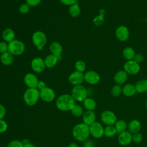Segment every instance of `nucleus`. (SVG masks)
I'll return each mask as SVG.
<instances>
[{"mask_svg":"<svg viewBox=\"0 0 147 147\" xmlns=\"http://www.w3.org/2000/svg\"><path fill=\"white\" fill-rule=\"evenodd\" d=\"M75 100L71 94H64L60 95L56 100V106L60 111H71L75 106Z\"/></svg>","mask_w":147,"mask_h":147,"instance_id":"nucleus-1","label":"nucleus"},{"mask_svg":"<svg viewBox=\"0 0 147 147\" xmlns=\"http://www.w3.org/2000/svg\"><path fill=\"white\" fill-rule=\"evenodd\" d=\"M74 138L78 141L83 142L87 140L90 133V126L83 123H79L75 125L72 130Z\"/></svg>","mask_w":147,"mask_h":147,"instance_id":"nucleus-2","label":"nucleus"},{"mask_svg":"<svg viewBox=\"0 0 147 147\" xmlns=\"http://www.w3.org/2000/svg\"><path fill=\"white\" fill-rule=\"evenodd\" d=\"M23 99L28 106L35 105L40 99V90L37 88H28L24 93Z\"/></svg>","mask_w":147,"mask_h":147,"instance_id":"nucleus-3","label":"nucleus"},{"mask_svg":"<svg viewBox=\"0 0 147 147\" xmlns=\"http://www.w3.org/2000/svg\"><path fill=\"white\" fill-rule=\"evenodd\" d=\"M32 40L37 49L38 51H41L47 43V36L42 31L36 30L32 34Z\"/></svg>","mask_w":147,"mask_h":147,"instance_id":"nucleus-4","label":"nucleus"},{"mask_svg":"<svg viewBox=\"0 0 147 147\" xmlns=\"http://www.w3.org/2000/svg\"><path fill=\"white\" fill-rule=\"evenodd\" d=\"M87 94L86 88L82 84L74 86L71 94L75 100L79 102H83L87 98Z\"/></svg>","mask_w":147,"mask_h":147,"instance_id":"nucleus-5","label":"nucleus"},{"mask_svg":"<svg viewBox=\"0 0 147 147\" xmlns=\"http://www.w3.org/2000/svg\"><path fill=\"white\" fill-rule=\"evenodd\" d=\"M8 51L13 56H20L25 51V45L24 43L17 39H14L8 43Z\"/></svg>","mask_w":147,"mask_h":147,"instance_id":"nucleus-6","label":"nucleus"},{"mask_svg":"<svg viewBox=\"0 0 147 147\" xmlns=\"http://www.w3.org/2000/svg\"><path fill=\"white\" fill-rule=\"evenodd\" d=\"M123 70L128 75H134L140 72V65L133 60H127L123 65Z\"/></svg>","mask_w":147,"mask_h":147,"instance_id":"nucleus-7","label":"nucleus"},{"mask_svg":"<svg viewBox=\"0 0 147 147\" xmlns=\"http://www.w3.org/2000/svg\"><path fill=\"white\" fill-rule=\"evenodd\" d=\"M100 119L102 122L107 126L114 125L117 121V116L110 110L103 111L101 113Z\"/></svg>","mask_w":147,"mask_h":147,"instance_id":"nucleus-8","label":"nucleus"},{"mask_svg":"<svg viewBox=\"0 0 147 147\" xmlns=\"http://www.w3.org/2000/svg\"><path fill=\"white\" fill-rule=\"evenodd\" d=\"M40 97L42 101L49 103L54 100L56 98V94L52 88L46 87L40 91Z\"/></svg>","mask_w":147,"mask_h":147,"instance_id":"nucleus-9","label":"nucleus"},{"mask_svg":"<svg viewBox=\"0 0 147 147\" xmlns=\"http://www.w3.org/2000/svg\"><path fill=\"white\" fill-rule=\"evenodd\" d=\"M30 65L32 70L38 74L42 72L46 68L44 59L40 57H36L33 59Z\"/></svg>","mask_w":147,"mask_h":147,"instance_id":"nucleus-10","label":"nucleus"},{"mask_svg":"<svg viewBox=\"0 0 147 147\" xmlns=\"http://www.w3.org/2000/svg\"><path fill=\"white\" fill-rule=\"evenodd\" d=\"M90 134L95 138H100L104 135V128L99 122H95L90 126Z\"/></svg>","mask_w":147,"mask_h":147,"instance_id":"nucleus-11","label":"nucleus"},{"mask_svg":"<svg viewBox=\"0 0 147 147\" xmlns=\"http://www.w3.org/2000/svg\"><path fill=\"white\" fill-rule=\"evenodd\" d=\"M84 79L87 83L90 85H95L99 83L100 80V76L96 71L90 70L84 74Z\"/></svg>","mask_w":147,"mask_h":147,"instance_id":"nucleus-12","label":"nucleus"},{"mask_svg":"<svg viewBox=\"0 0 147 147\" xmlns=\"http://www.w3.org/2000/svg\"><path fill=\"white\" fill-rule=\"evenodd\" d=\"M115 34L117 38L120 41H127L130 36V33L128 28L125 25H120L115 30Z\"/></svg>","mask_w":147,"mask_h":147,"instance_id":"nucleus-13","label":"nucleus"},{"mask_svg":"<svg viewBox=\"0 0 147 147\" xmlns=\"http://www.w3.org/2000/svg\"><path fill=\"white\" fill-rule=\"evenodd\" d=\"M68 81L69 83L74 86L80 85L84 81V74L77 71H74L69 75Z\"/></svg>","mask_w":147,"mask_h":147,"instance_id":"nucleus-14","label":"nucleus"},{"mask_svg":"<svg viewBox=\"0 0 147 147\" xmlns=\"http://www.w3.org/2000/svg\"><path fill=\"white\" fill-rule=\"evenodd\" d=\"M38 79L33 73H27L24 77V82L28 88H37Z\"/></svg>","mask_w":147,"mask_h":147,"instance_id":"nucleus-15","label":"nucleus"},{"mask_svg":"<svg viewBox=\"0 0 147 147\" xmlns=\"http://www.w3.org/2000/svg\"><path fill=\"white\" fill-rule=\"evenodd\" d=\"M118 141L121 145L126 146L132 141V133L129 131L125 130L118 134Z\"/></svg>","mask_w":147,"mask_h":147,"instance_id":"nucleus-16","label":"nucleus"},{"mask_svg":"<svg viewBox=\"0 0 147 147\" xmlns=\"http://www.w3.org/2000/svg\"><path fill=\"white\" fill-rule=\"evenodd\" d=\"M49 50L51 54L55 55L59 60L60 59L63 52V47L61 44L57 41L52 42L49 45Z\"/></svg>","mask_w":147,"mask_h":147,"instance_id":"nucleus-17","label":"nucleus"},{"mask_svg":"<svg viewBox=\"0 0 147 147\" xmlns=\"http://www.w3.org/2000/svg\"><path fill=\"white\" fill-rule=\"evenodd\" d=\"M82 119L84 123L90 126L96 122V115L93 111L87 110L84 112L82 115Z\"/></svg>","mask_w":147,"mask_h":147,"instance_id":"nucleus-18","label":"nucleus"},{"mask_svg":"<svg viewBox=\"0 0 147 147\" xmlns=\"http://www.w3.org/2000/svg\"><path fill=\"white\" fill-rule=\"evenodd\" d=\"M128 78V74L124 70L117 71L114 76V80L116 84L121 85L124 84Z\"/></svg>","mask_w":147,"mask_h":147,"instance_id":"nucleus-19","label":"nucleus"},{"mask_svg":"<svg viewBox=\"0 0 147 147\" xmlns=\"http://www.w3.org/2000/svg\"><path fill=\"white\" fill-rule=\"evenodd\" d=\"M0 61L1 63L4 65H10L14 61V56L9 51H7L1 54Z\"/></svg>","mask_w":147,"mask_h":147,"instance_id":"nucleus-20","label":"nucleus"},{"mask_svg":"<svg viewBox=\"0 0 147 147\" xmlns=\"http://www.w3.org/2000/svg\"><path fill=\"white\" fill-rule=\"evenodd\" d=\"M2 37L3 41L9 43L15 39L16 34L14 31L11 28H6L2 33Z\"/></svg>","mask_w":147,"mask_h":147,"instance_id":"nucleus-21","label":"nucleus"},{"mask_svg":"<svg viewBox=\"0 0 147 147\" xmlns=\"http://www.w3.org/2000/svg\"><path fill=\"white\" fill-rule=\"evenodd\" d=\"M44 60L46 68H52L56 65L59 60L55 55L53 54H50L47 55L45 57Z\"/></svg>","mask_w":147,"mask_h":147,"instance_id":"nucleus-22","label":"nucleus"},{"mask_svg":"<svg viewBox=\"0 0 147 147\" xmlns=\"http://www.w3.org/2000/svg\"><path fill=\"white\" fill-rule=\"evenodd\" d=\"M137 92L135 86L132 84H126L122 87V94L127 97L133 96Z\"/></svg>","mask_w":147,"mask_h":147,"instance_id":"nucleus-23","label":"nucleus"},{"mask_svg":"<svg viewBox=\"0 0 147 147\" xmlns=\"http://www.w3.org/2000/svg\"><path fill=\"white\" fill-rule=\"evenodd\" d=\"M127 128L129 131L133 134L138 133L140 131L141 128V122L137 119H133L129 123Z\"/></svg>","mask_w":147,"mask_h":147,"instance_id":"nucleus-24","label":"nucleus"},{"mask_svg":"<svg viewBox=\"0 0 147 147\" xmlns=\"http://www.w3.org/2000/svg\"><path fill=\"white\" fill-rule=\"evenodd\" d=\"M68 13L69 15L74 18L78 17L81 13V8L78 2L69 6Z\"/></svg>","mask_w":147,"mask_h":147,"instance_id":"nucleus-25","label":"nucleus"},{"mask_svg":"<svg viewBox=\"0 0 147 147\" xmlns=\"http://www.w3.org/2000/svg\"><path fill=\"white\" fill-rule=\"evenodd\" d=\"M127 125L128 124L126 123L125 121L123 119L117 120L114 124V127L116 129L117 134H119L122 131H125L127 128Z\"/></svg>","mask_w":147,"mask_h":147,"instance_id":"nucleus-26","label":"nucleus"},{"mask_svg":"<svg viewBox=\"0 0 147 147\" xmlns=\"http://www.w3.org/2000/svg\"><path fill=\"white\" fill-rule=\"evenodd\" d=\"M135 87L136 91L138 93H144L147 91V79H141L138 81Z\"/></svg>","mask_w":147,"mask_h":147,"instance_id":"nucleus-27","label":"nucleus"},{"mask_svg":"<svg viewBox=\"0 0 147 147\" xmlns=\"http://www.w3.org/2000/svg\"><path fill=\"white\" fill-rule=\"evenodd\" d=\"M135 55H136V52L134 49L130 47H126L125 48H124V49L122 51L123 57L127 60H133V58Z\"/></svg>","mask_w":147,"mask_h":147,"instance_id":"nucleus-28","label":"nucleus"},{"mask_svg":"<svg viewBox=\"0 0 147 147\" xmlns=\"http://www.w3.org/2000/svg\"><path fill=\"white\" fill-rule=\"evenodd\" d=\"M83 106L87 110L93 111L96 107V103L92 98H87L83 101Z\"/></svg>","mask_w":147,"mask_h":147,"instance_id":"nucleus-29","label":"nucleus"},{"mask_svg":"<svg viewBox=\"0 0 147 147\" xmlns=\"http://www.w3.org/2000/svg\"><path fill=\"white\" fill-rule=\"evenodd\" d=\"M71 113L73 116L75 117H79L83 115L84 111L83 107L80 105L75 104L71 110Z\"/></svg>","mask_w":147,"mask_h":147,"instance_id":"nucleus-30","label":"nucleus"},{"mask_svg":"<svg viewBox=\"0 0 147 147\" xmlns=\"http://www.w3.org/2000/svg\"><path fill=\"white\" fill-rule=\"evenodd\" d=\"M117 134L116 129L114 125H109L104 128V135L107 137H112Z\"/></svg>","mask_w":147,"mask_h":147,"instance_id":"nucleus-31","label":"nucleus"},{"mask_svg":"<svg viewBox=\"0 0 147 147\" xmlns=\"http://www.w3.org/2000/svg\"><path fill=\"white\" fill-rule=\"evenodd\" d=\"M111 93L112 95L114 97H118L121 95L122 93V88L121 87V85L119 84H115L113 86L111 90Z\"/></svg>","mask_w":147,"mask_h":147,"instance_id":"nucleus-32","label":"nucleus"},{"mask_svg":"<svg viewBox=\"0 0 147 147\" xmlns=\"http://www.w3.org/2000/svg\"><path fill=\"white\" fill-rule=\"evenodd\" d=\"M75 68L76 71L83 73L86 68V64L83 60H78L75 64Z\"/></svg>","mask_w":147,"mask_h":147,"instance_id":"nucleus-33","label":"nucleus"},{"mask_svg":"<svg viewBox=\"0 0 147 147\" xmlns=\"http://www.w3.org/2000/svg\"><path fill=\"white\" fill-rule=\"evenodd\" d=\"M105 22V17L102 15L98 14V16H95L93 19V23L95 25L99 26L103 25Z\"/></svg>","mask_w":147,"mask_h":147,"instance_id":"nucleus-34","label":"nucleus"},{"mask_svg":"<svg viewBox=\"0 0 147 147\" xmlns=\"http://www.w3.org/2000/svg\"><path fill=\"white\" fill-rule=\"evenodd\" d=\"M30 6L26 3H22L18 7L19 12L22 14H26L28 13L30 11Z\"/></svg>","mask_w":147,"mask_h":147,"instance_id":"nucleus-35","label":"nucleus"},{"mask_svg":"<svg viewBox=\"0 0 147 147\" xmlns=\"http://www.w3.org/2000/svg\"><path fill=\"white\" fill-rule=\"evenodd\" d=\"M7 147H24V145L21 141L13 140L9 142Z\"/></svg>","mask_w":147,"mask_h":147,"instance_id":"nucleus-36","label":"nucleus"},{"mask_svg":"<svg viewBox=\"0 0 147 147\" xmlns=\"http://www.w3.org/2000/svg\"><path fill=\"white\" fill-rule=\"evenodd\" d=\"M142 140V135L139 132L132 134V141L135 144H138Z\"/></svg>","mask_w":147,"mask_h":147,"instance_id":"nucleus-37","label":"nucleus"},{"mask_svg":"<svg viewBox=\"0 0 147 147\" xmlns=\"http://www.w3.org/2000/svg\"><path fill=\"white\" fill-rule=\"evenodd\" d=\"M8 43L5 41H0V53H3L8 51Z\"/></svg>","mask_w":147,"mask_h":147,"instance_id":"nucleus-38","label":"nucleus"},{"mask_svg":"<svg viewBox=\"0 0 147 147\" xmlns=\"http://www.w3.org/2000/svg\"><path fill=\"white\" fill-rule=\"evenodd\" d=\"M8 128L7 122L3 119H0V134L5 133Z\"/></svg>","mask_w":147,"mask_h":147,"instance_id":"nucleus-39","label":"nucleus"},{"mask_svg":"<svg viewBox=\"0 0 147 147\" xmlns=\"http://www.w3.org/2000/svg\"><path fill=\"white\" fill-rule=\"evenodd\" d=\"M41 0H25V2L30 6V7H36L38 6Z\"/></svg>","mask_w":147,"mask_h":147,"instance_id":"nucleus-40","label":"nucleus"},{"mask_svg":"<svg viewBox=\"0 0 147 147\" xmlns=\"http://www.w3.org/2000/svg\"><path fill=\"white\" fill-rule=\"evenodd\" d=\"M143 59H144L143 56L141 53L136 54L133 58V60L138 64H140L143 61Z\"/></svg>","mask_w":147,"mask_h":147,"instance_id":"nucleus-41","label":"nucleus"},{"mask_svg":"<svg viewBox=\"0 0 147 147\" xmlns=\"http://www.w3.org/2000/svg\"><path fill=\"white\" fill-rule=\"evenodd\" d=\"M60 2L66 6H71L77 2V0H59Z\"/></svg>","mask_w":147,"mask_h":147,"instance_id":"nucleus-42","label":"nucleus"},{"mask_svg":"<svg viewBox=\"0 0 147 147\" xmlns=\"http://www.w3.org/2000/svg\"><path fill=\"white\" fill-rule=\"evenodd\" d=\"M6 114V110L5 106L0 104V119H3Z\"/></svg>","mask_w":147,"mask_h":147,"instance_id":"nucleus-43","label":"nucleus"},{"mask_svg":"<svg viewBox=\"0 0 147 147\" xmlns=\"http://www.w3.org/2000/svg\"><path fill=\"white\" fill-rule=\"evenodd\" d=\"M24 147H36L33 144L31 143L28 139H24L22 141H21Z\"/></svg>","mask_w":147,"mask_h":147,"instance_id":"nucleus-44","label":"nucleus"},{"mask_svg":"<svg viewBox=\"0 0 147 147\" xmlns=\"http://www.w3.org/2000/svg\"><path fill=\"white\" fill-rule=\"evenodd\" d=\"M47 86H46V84L45 83L42 81V80H39L38 82V84H37V88L38 90H42L43 88H45Z\"/></svg>","mask_w":147,"mask_h":147,"instance_id":"nucleus-45","label":"nucleus"},{"mask_svg":"<svg viewBox=\"0 0 147 147\" xmlns=\"http://www.w3.org/2000/svg\"><path fill=\"white\" fill-rule=\"evenodd\" d=\"M88 146H94L93 142L91 140H86L84 143V147Z\"/></svg>","mask_w":147,"mask_h":147,"instance_id":"nucleus-46","label":"nucleus"},{"mask_svg":"<svg viewBox=\"0 0 147 147\" xmlns=\"http://www.w3.org/2000/svg\"><path fill=\"white\" fill-rule=\"evenodd\" d=\"M105 14H106V10L105 9H100L99 10V15H102V16H105Z\"/></svg>","mask_w":147,"mask_h":147,"instance_id":"nucleus-47","label":"nucleus"},{"mask_svg":"<svg viewBox=\"0 0 147 147\" xmlns=\"http://www.w3.org/2000/svg\"><path fill=\"white\" fill-rule=\"evenodd\" d=\"M68 147H78V146L77 144H76L75 142H71L68 145Z\"/></svg>","mask_w":147,"mask_h":147,"instance_id":"nucleus-48","label":"nucleus"},{"mask_svg":"<svg viewBox=\"0 0 147 147\" xmlns=\"http://www.w3.org/2000/svg\"><path fill=\"white\" fill-rule=\"evenodd\" d=\"M86 147H94V146H86Z\"/></svg>","mask_w":147,"mask_h":147,"instance_id":"nucleus-49","label":"nucleus"},{"mask_svg":"<svg viewBox=\"0 0 147 147\" xmlns=\"http://www.w3.org/2000/svg\"><path fill=\"white\" fill-rule=\"evenodd\" d=\"M146 107L147 108V100H146Z\"/></svg>","mask_w":147,"mask_h":147,"instance_id":"nucleus-50","label":"nucleus"},{"mask_svg":"<svg viewBox=\"0 0 147 147\" xmlns=\"http://www.w3.org/2000/svg\"><path fill=\"white\" fill-rule=\"evenodd\" d=\"M1 1V0H0V1Z\"/></svg>","mask_w":147,"mask_h":147,"instance_id":"nucleus-51","label":"nucleus"}]
</instances>
